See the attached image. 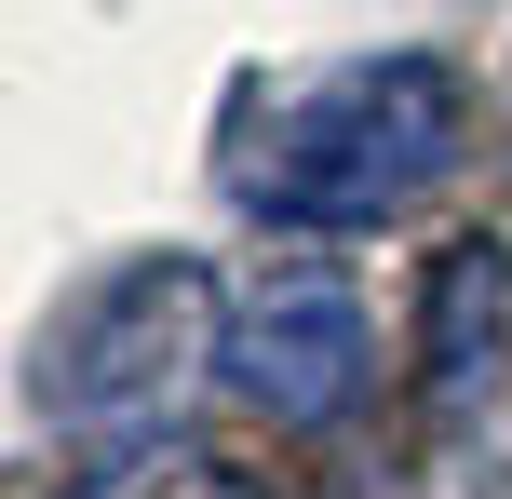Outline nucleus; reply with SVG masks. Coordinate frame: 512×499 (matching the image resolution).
<instances>
[{
	"label": "nucleus",
	"mask_w": 512,
	"mask_h": 499,
	"mask_svg": "<svg viewBox=\"0 0 512 499\" xmlns=\"http://www.w3.org/2000/svg\"><path fill=\"white\" fill-rule=\"evenodd\" d=\"M68 499H270V486H256L230 446H203V432H149V446H122L95 486H68Z\"/></svg>",
	"instance_id": "obj_4"
},
{
	"label": "nucleus",
	"mask_w": 512,
	"mask_h": 499,
	"mask_svg": "<svg viewBox=\"0 0 512 499\" xmlns=\"http://www.w3.org/2000/svg\"><path fill=\"white\" fill-rule=\"evenodd\" d=\"M459 122H472V95L432 54L324 68L297 95H270V122L243 135V203L270 230H378L459 162Z\"/></svg>",
	"instance_id": "obj_1"
},
{
	"label": "nucleus",
	"mask_w": 512,
	"mask_h": 499,
	"mask_svg": "<svg viewBox=\"0 0 512 499\" xmlns=\"http://www.w3.org/2000/svg\"><path fill=\"white\" fill-rule=\"evenodd\" d=\"M230 392L256 419H337L364 392V297L324 257H283L230 297Z\"/></svg>",
	"instance_id": "obj_3"
},
{
	"label": "nucleus",
	"mask_w": 512,
	"mask_h": 499,
	"mask_svg": "<svg viewBox=\"0 0 512 499\" xmlns=\"http://www.w3.org/2000/svg\"><path fill=\"white\" fill-rule=\"evenodd\" d=\"M472 338H499V243H459L432 270V378L445 392L472 378Z\"/></svg>",
	"instance_id": "obj_5"
},
{
	"label": "nucleus",
	"mask_w": 512,
	"mask_h": 499,
	"mask_svg": "<svg viewBox=\"0 0 512 499\" xmlns=\"http://www.w3.org/2000/svg\"><path fill=\"white\" fill-rule=\"evenodd\" d=\"M203 365H230V311H216L203 257H135L108 284H81L68 311L27 351V405L54 432H95V446H135V432L176 419V392Z\"/></svg>",
	"instance_id": "obj_2"
}]
</instances>
